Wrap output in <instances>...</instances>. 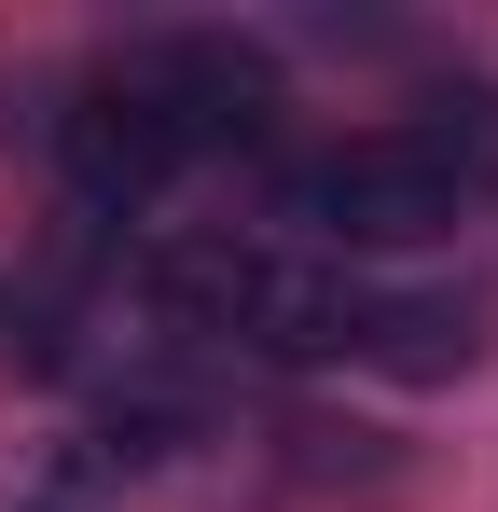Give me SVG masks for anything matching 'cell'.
Returning <instances> with one entry per match:
<instances>
[{
	"instance_id": "cell-6",
	"label": "cell",
	"mask_w": 498,
	"mask_h": 512,
	"mask_svg": "<svg viewBox=\"0 0 498 512\" xmlns=\"http://www.w3.org/2000/svg\"><path fill=\"white\" fill-rule=\"evenodd\" d=\"M360 346H374V360H402V374H457V360H471V319H457V305H374Z\"/></svg>"
},
{
	"instance_id": "cell-3",
	"label": "cell",
	"mask_w": 498,
	"mask_h": 512,
	"mask_svg": "<svg viewBox=\"0 0 498 512\" xmlns=\"http://www.w3.org/2000/svg\"><path fill=\"white\" fill-rule=\"evenodd\" d=\"M360 319H374V305H360V277H346V263H277V250H263L236 333L277 346V360H346V346H360Z\"/></svg>"
},
{
	"instance_id": "cell-4",
	"label": "cell",
	"mask_w": 498,
	"mask_h": 512,
	"mask_svg": "<svg viewBox=\"0 0 498 512\" xmlns=\"http://www.w3.org/2000/svg\"><path fill=\"white\" fill-rule=\"evenodd\" d=\"M139 84L166 97L180 153H222L263 125V56H236V42H166V56H139Z\"/></svg>"
},
{
	"instance_id": "cell-5",
	"label": "cell",
	"mask_w": 498,
	"mask_h": 512,
	"mask_svg": "<svg viewBox=\"0 0 498 512\" xmlns=\"http://www.w3.org/2000/svg\"><path fill=\"white\" fill-rule=\"evenodd\" d=\"M249 277H263V250H236V236H180V250H153V305L194 319V333H236V319H249Z\"/></svg>"
},
{
	"instance_id": "cell-2",
	"label": "cell",
	"mask_w": 498,
	"mask_h": 512,
	"mask_svg": "<svg viewBox=\"0 0 498 512\" xmlns=\"http://www.w3.org/2000/svg\"><path fill=\"white\" fill-rule=\"evenodd\" d=\"M56 153H70V180L97 208H139V194L180 180V125H166V97L139 84V70H111V84H83L70 111H56Z\"/></svg>"
},
{
	"instance_id": "cell-1",
	"label": "cell",
	"mask_w": 498,
	"mask_h": 512,
	"mask_svg": "<svg viewBox=\"0 0 498 512\" xmlns=\"http://www.w3.org/2000/svg\"><path fill=\"white\" fill-rule=\"evenodd\" d=\"M457 208H471V180L415 125H374V139H346L319 167H291V222H319L346 250H429V236H457Z\"/></svg>"
}]
</instances>
